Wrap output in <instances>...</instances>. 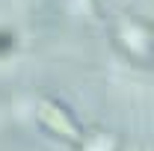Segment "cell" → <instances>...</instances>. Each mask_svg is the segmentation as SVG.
<instances>
[{"label": "cell", "instance_id": "1", "mask_svg": "<svg viewBox=\"0 0 154 151\" xmlns=\"http://www.w3.org/2000/svg\"><path fill=\"white\" fill-rule=\"evenodd\" d=\"M12 48H15V36H12L9 30H0V57H3V54H9Z\"/></svg>", "mask_w": 154, "mask_h": 151}]
</instances>
